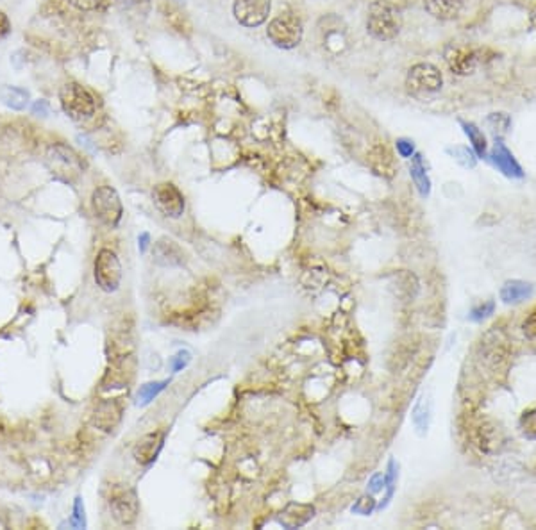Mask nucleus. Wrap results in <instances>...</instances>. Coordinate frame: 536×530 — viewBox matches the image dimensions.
Returning <instances> with one entry per match:
<instances>
[{"mask_svg":"<svg viewBox=\"0 0 536 530\" xmlns=\"http://www.w3.org/2000/svg\"><path fill=\"white\" fill-rule=\"evenodd\" d=\"M397 478H399V463H397L395 459H390L388 466H386V473H385L386 495L381 500V504H378L379 511L388 507V504L392 502L393 495H395V489H397Z\"/></svg>","mask_w":536,"mask_h":530,"instance_id":"22","label":"nucleus"},{"mask_svg":"<svg viewBox=\"0 0 536 530\" xmlns=\"http://www.w3.org/2000/svg\"><path fill=\"white\" fill-rule=\"evenodd\" d=\"M445 61L456 76H470L477 66V54L470 47L449 45L445 49Z\"/></svg>","mask_w":536,"mask_h":530,"instance_id":"11","label":"nucleus"},{"mask_svg":"<svg viewBox=\"0 0 536 530\" xmlns=\"http://www.w3.org/2000/svg\"><path fill=\"white\" fill-rule=\"evenodd\" d=\"M465 0H424V8L438 20H454L463 11Z\"/></svg>","mask_w":536,"mask_h":530,"instance_id":"17","label":"nucleus"},{"mask_svg":"<svg viewBox=\"0 0 536 530\" xmlns=\"http://www.w3.org/2000/svg\"><path fill=\"white\" fill-rule=\"evenodd\" d=\"M29 91H25L23 88L18 86H4L0 90V100L4 102V105H8L9 110L13 111H23L29 104Z\"/></svg>","mask_w":536,"mask_h":530,"instance_id":"20","label":"nucleus"},{"mask_svg":"<svg viewBox=\"0 0 536 530\" xmlns=\"http://www.w3.org/2000/svg\"><path fill=\"white\" fill-rule=\"evenodd\" d=\"M303 22L293 13H281L268 23V40L279 49H293L303 40Z\"/></svg>","mask_w":536,"mask_h":530,"instance_id":"4","label":"nucleus"},{"mask_svg":"<svg viewBox=\"0 0 536 530\" xmlns=\"http://www.w3.org/2000/svg\"><path fill=\"white\" fill-rule=\"evenodd\" d=\"M148 245H151V236H148V232H141L140 236H138V249H140V254L147 252Z\"/></svg>","mask_w":536,"mask_h":530,"instance_id":"38","label":"nucleus"},{"mask_svg":"<svg viewBox=\"0 0 536 530\" xmlns=\"http://www.w3.org/2000/svg\"><path fill=\"white\" fill-rule=\"evenodd\" d=\"M59 102L64 113L76 122L90 120L97 111L93 95L76 83H69L61 88Z\"/></svg>","mask_w":536,"mask_h":530,"instance_id":"3","label":"nucleus"},{"mask_svg":"<svg viewBox=\"0 0 536 530\" xmlns=\"http://www.w3.org/2000/svg\"><path fill=\"white\" fill-rule=\"evenodd\" d=\"M402 29V15L400 9L390 0H374L368 8L366 30L379 42L393 40Z\"/></svg>","mask_w":536,"mask_h":530,"instance_id":"1","label":"nucleus"},{"mask_svg":"<svg viewBox=\"0 0 536 530\" xmlns=\"http://www.w3.org/2000/svg\"><path fill=\"white\" fill-rule=\"evenodd\" d=\"M490 158H491V163L497 166L499 172L504 173L506 177H511V179H520V177H524L522 166L518 165L515 155L511 154L510 148L502 143L501 139L495 141V147H494V151H491Z\"/></svg>","mask_w":536,"mask_h":530,"instance_id":"13","label":"nucleus"},{"mask_svg":"<svg viewBox=\"0 0 536 530\" xmlns=\"http://www.w3.org/2000/svg\"><path fill=\"white\" fill-rule=\"evenodd\" d=\"M524 332L531 341H536V311L531 312L528 320L524 322Z\"/></svg>","mask_w":536,"mask_h":530,"instance_id":"35","label":"nucleus"},{"mask_svg":"<svg viewBox=\"0 0 536 530\" xmlns=\"http://www.w3.org/2000/svg\"><path fill=\"white\" fill-rule=\"evenodd\" d=\"M190 363H192V352H188V350H179L174 358H170V370L174 373L182 372Z\"/></svg>","mask_w":536,"mask_h":530,"instance_id":"29","label":"nucleus"},{"mask_svg":"<svg viewBox=\"0 0 536 530\" xmlns=\"http://www.w3.org/2000/svg\"><path fill=\"white\" fill-rule=\"evenodd\" d=\"M163 443H165V434L163 432L145 434L136 443L134 450H132L134 459H136L141 466H151L156 459H158L159 452H161L163 448Z\"/></svg>","mask_w":536,"mask_h":530,"instance_id":"12","label":"nucleus"},{"mask_svg":"<svg viewBox=\"0 0 536 530\" xmlns=\"http://www.w3.org/2000/svg\"><path fill=\"white\" fill-rule=\"evenodd\" d=\"M494 312H495V302L494 300L483 302V304H477L470 309V312H468V320L483 322V320H487V318H490Z\"/></svg>","mask_w":536,"mask_h":530,"instance_id":"26","label":"nucleus"},{"mask_svg":"<svg viewBox=\"0 0 536 530\" xmlns=\"http://www.w3.org/2000/svg\"><path fill=\"white\" fill-rule=\"evenodd\" d=\"M95 284L106 293H113L118 290L122 282V264L117 254L110 249H103L95 257L93 264Z\"/></svg>","mask_w":536,"mask_h":530,"instance_id":"5","label":"nucleus"},{"mask_svg":"<svg viewBox=\"0 0 536 530\" xmlns=\"http://www.w3.org/2000/svg\"><path fill=\"white\" fill-rule=\"evenodd\" d=\"M412 420H413V425H415L416 432H419L420 436H426L427 429H429V423H431V400L427 399L426 395H422L419 400H416L415 407H413Z\"/></svg>","mask_w":536,"mask_h":530,"instance_id":"21","label":"nucleus"},{"mask_svg":"<svg viewBox=\"0 0 536 530\" xmlns=\"http://www.w3.org/2000/svg\"><path fill=\"white\" fill-rule=\"evenodd\" d=\"M375 509H378V504H375L374 497H372V495H365V497L356 500V504L352 505L351 511L359 516H371Z\"/></svg>","mask_w":536,"mask_h":530,"instance_id":"28","label":"nucleus"},{"mask_svg":"<svg viewBox=\"0 0 536 530\" xmlns=\"http://www.w3.org/2000/svg\"><path fill=\"white\" fill-rule=\"evenodd\" d=\"M154 259L163 266H181L185 263V252L174 240L161 237L154 247Z\"/></svg>","mask_w":536,"mask_h":530,"instance_id":"14","label":"nucleus"},{"mask_svg":"<svg viewBox=\"0 0 536 530\" xmlns=\"http://www.w3.org/2000/svg\"><path fill=\"white\" fill-rule=\"evenodd\" d=\"M313 516H315L313 505L290 504L283 512H281L277 522H279L284 529H298V526L306 525Z\"/></svg>","mask_w":536,"mask_h":530,"instance_id":"16","label":"nucleus"},{"mask_svg":"<svg viewBox=\"0 0 536 530\" xmlns=\"http://www.w3.org/2000/svg\"><path fill=\"white\" fill-rule=\"evenodd\" d=\"M535 295V286L531 282L520 281V278H513L502 284L499 297L504 304H520V302L529 300Z\"/></svg>","mask_w":536,"mask_h":530,"instance_id":"15","label":"nucleus"},{"mask_svg":"<svg viewBox=\"0 0 536 530\" xmlns=\"http://www.w3.org/2000/svg\"><path fill=\"white\" fill-rule=\"evenodd\" d=\"M409 173H412V179L415 182L416 189H419L420 196H429L431 193V181L429 175H427L426 165H424V159L420 154H415L412 158V166H409Z\"/></svg>","mask_w":536,"mask_h":530,"instance_id":"19","label":"nucleus"},{"mask_svg":"<svg viewBox=\"0 0 536 530\" xmlns=\"http://www.w3.org/2000/svg\"><path fill=\"white\" fill-rule=\"evenodd\" d=\"M371 161H372V166L378 170V173H381V175H392L393 159L388 148L386 147L374 148L371 154Z\"/></svg>","mask_w":536,"mask_h":530,"instance_id":"25","label":"nucleus"},{"mask_svg":"<svg viewBox=\"0 0 536 530\" xmlns=\"http://www.w3.org/2000/svg\"><path fill=\"white\" fill-rule=\"evenodd\" d=\"M120 420V407L115 402H104L95 411L93 421L103 430H111Z\"/></svg>","mask_w":536,"mask_h":530,"instance_id":"18","label":"nucleus"},{"mask_svg":"<svg viewBox=\"0 0 536 530\" xmlns=\"http://www.w3.org/2000/svg\"><path fill=\"white\" fill-rule=\"evenodd\" d=\"M152 200L166 218H181L185 213V196L179 192L177 186H174L172 182L154 186Z\"/></svg>","mask_w":536,"mask_h":530,"instance_id":"8","label":"nucleus"},{"mask_svg":"<svg viewBox=\"0 0 536 530\" xmlns=\"http://www.w3.org/2000/svg\"><path fill=\"white\" fill-rule=\"evenodd\" d=\"M522 429H524L525 436L536 440V411L524 414V418H522Z\"/></svg>","mask_w":536,"mask_h":530,"instance_id":"31","label":"nucleus"},{"mask_svg":"<svg viewBox=\"0 0 536 530\" xmlns=\"http://www.w3.org/2000/svg\"><path fill=\"white\" fill-rule=\"evenodd\" d=\"M270 0H234V18L245 27H257L270 15Z\"/></svg>","mask_w":536,"mask_h":530,"instance_id":"9","label":"nucleus"},{"mask_svg":"<svg viewBox=\"0 0 536 530\" xmlns=\"http://www.w3.org/2000/svg\"><path fill=\"white\" fill-rule=\"evenodd\" d=\"M47 166H49L50 173L56 179L72 184L83 175V161H81L79 154L74 148L66 147V145H52L47 151Z\"/></svg>","mask_w":536,"mask_h":530,"instance_id":"2","label":"nucleus"},{"mask_svg":"<svg viewBox=\"0 0 536 530\" xmlns=\"http://www.w3.org/2000/svg\"><path fill=\"white\" fill-rule=\"evenodd\" d=\"M9 33H11V22H9L8 15L0 11V40H4Z\"/></svg>","mask_w":536,"mask_h":530,"instance_id":"36","label":"nucleus"},{"mask_svg":"<svg viewBox=\"0 0 536 530\" xmlns=\"http://www.w3.org/2000/svg\"><path fill=\"white\" fill-rule=\"evenodd\" d=\"M383 488H385V473L378 471V473H374L371 478H368L366 491L371 493V495H378L379 491H383Z\"/></svg>","mask_w":536,"mask_h":530,"instance_id":"33","label":"nucleus"},{"mask_svg":"<svg viewBox=\"0 0 536 530\" xmlns=\"http://www.w3.org/2000/svg\"><path fill=\"white\" fill-rule=\"evenodd\" d=\"M69 2L81 11H93V9L103 6L104 0H69Z\"/></svg>","mask_w":536,"mask_h":530,"instance_id":"34","label":"nucleus"},{"mask_svg":"<svg viewBox=\"0 0 536 530\" xmlns=\"http://www.w3.org/2000/svg\"><path fill=\"white\" fill-rule=\"evenodd\" d=\"M166 386H168V380H152V382L144 384L136 393V406H148L159 393L165 391Z\"/></svg>","mask_w":536,"mask_h":530,"instance_id":"23","label":"nucleus"},{"mask_svg":"<svg viewBox=\"0 0 536 530\" xmlns=\"http://www.w3.org/2000/svg\"><path fill=\"white\" fill-rule=\"evenodd\" d=\"M397 152H399L400 158L412 159L413 155H415V145H413V141H409V139L399 138L397 139Z\"/></svg>","mask_w":536,"mask_h":530,"instance_id":"32","label":"nucleus"},{"mask_svg":"<svg viewBox=\"0 0 536 530\" xmlns=\"http://www.w3.org/2000/svg\"><path fill=\"white\" fill-rule=\"evenodd\" d=\"M70 526H72V529H86V511H84V502L81 497H77L76 500H74Z\"/></svg>","mask_w":536,"mask_h":530,"instance_id":"27","label":"nucleus"},{"mask_svg":"<svg viewBox=\"0 0 536 530\" xmlns=\"http://www.w3.org/2000/svg\"><path fill=\"white\" fill-rule=\"evenodd\" d=\"M454 158H456V161L460 163L461 166H465V168H474L477 163V159L474 158V154L468 148L465 147H458L454 148Z\"/></svg>","mask_w":536,"mask_h":530,"instance_id":"30","label":"nucleus"},{"mask_svg":"<svg viewBox=\"0 0 536 530\" xmlns=\"http://www.w3.org/2000/svg\"><path fill=\"white\" fill-rule=\"evenodd\" d=\"M110 509L115 522L120 523V525H132L136 522L138 512H140V502H138L136 493L132 489L117 493L110 500Z\"/></svg>","mask_w":536,"mask_h":530,"instance_id":"10","label":"nucleus"},{"mask_svg":"<svg viewBox=\"0 0 536 530\" xmlns=\"http://www.w3.org/2000/svg\"><path fill=\"white\" fill-rule=\"evenodd\" d=\"M33 114L36 117H47L49 114V104L45 100H36L33 105Z\"/></svg>","mask_w":536,"mask_h":530,"instance_id":"37","label":"nucleus"},{"mask_svg":"<svg viewBox=\"0 0 536 530\" xmlns=\"http://www.w3.org/2000/svg\"><path fill=\"white\" fill-rule=\"evenodd\" d=\"M91 207L98 220L110 227H117L124 215L120 195L111 186H100L91 195Z\"/></svg>","mask_w":536,"mask_h":530,"instance_id":"6","label":"nucleus"},{"mask_svg":"<svg viewBox=\"0 0 536 530\" xmlns=\"http://www.w3.org/2000/svg\"><path fill=\"white\" fill-rule=\"evenodd\" d=\"M443 84L442 72L431 63H419L409 68L406 77V86L412 93L424 95L438 91Z\"/></svg>","mask_w":536,"mask_h":530,"instance_id":"7","label":"nucleus"},{"mask_svg":"<svg viewBox=\"0 0 536 530\" xmlns=\"http://www.w3.org/2000/svg\"><path fill=\"white\" fill-rule=\"evenodd\" d=\"M461 125H463L465 134H467L468 139H470V143H472L476 154L479 155V158H484L488 151V143H487V138H484L483 131H481L476 124H472V122H461Z\"/></svg>","mask_w":536,"mask_h":530,"instance_id":"24","label":"nucleus"}]
</instances>
